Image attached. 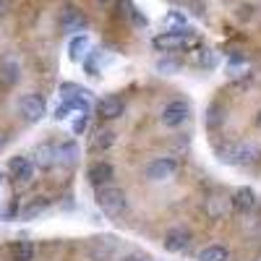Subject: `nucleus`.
I'll list each match as a JSON object with an SVG mask.
<instances>
[{
	"label": "nucleus",
	"instance_id": "f257e3e1",
	"mask_svg": "<svg viewBox=\"0 0 261 261\" xmlns=\"http://www.w3.org/2000/svg\"><path fill=\"white\" fill-rule=\"evenodd\" d=\"M97 206L107 214V217H123L128 212V196L123 188L118 186H99L97 188Z\"/></svg>",
	"mask_w": 261,
	"mask_h": 261
},
{
	"label": "nucleus",
	"instance_id": "f03ea898",
	"mask_svg": "<svg viewBox=\"0 0 261 261\" xmlns=\"http://www.w3.org/2000/svg\"><path fill=\"white\" fill-rule=\"evenodd\" d=\"M222 160L230 162V165H256L261 160V146H256L251 141L232 144L222 151Z\"/></svg>",
	"mask_w": 261,
	"mask_h": 261
},
{
	"label": "nucleus",
	"instance_id": "7ed1b4c3",
	"mask_svg": "<svg viewBox=\"0 0 261 261\" xmlns=\"http://www.w3.org/2000/svg\"><path fill=\"white\" fill-rule=\"evenodd\" d=\"M178 170H180V162H178L175 157H157V160H151V162L144 167V175H146V180L165 183V180H170V178H175Z\"/></svg>",
	"mask_w": 261,
	"mask_h": 261
},
{
	"label": "nucleus",
	"instance_id": "20e7f679",
	"mask_svg": "<svg viewBox=\"0 0 261 261\" xmlns=\"http://www.w3.org/2000/svg\"><path fill=\"white\" fill-rule=\"evenodd\" d=\"M188 118H191V105L183 102V99L167 102V105L162 107V115H160L162 125H167V128H178V125H183Z\"/></svg>",
	"mask_w": 261,
	"mask_h": 261
},
{
	"label": "nucleus",
	"instance_id": "39448f33",
	"mask_svg": "<svg viewBox=\"0 0 261 261\" xmlns=\"http://www.w3.org/2000/svg\"><path fill=\"white\" fill-rule=\"evenodd\" d=\"M47 113V105L39 94H24L18 99V115L24 118L27 123H39Z\"/></svg>",
	"mask_w": 261,
	"mask_h": 261
},
{
	"label": "nucleus",
	"instance_id": "423d86ee",
	"mask_svg": "<svg viewBox=\"0 0 261 261\" xmlns=\"http://www.w3.org/2000/svg\"><path fill=\"white\" fill-rule=\"evenodd\" d=\"M11 178L16 180V186H29L34 180V162L29 157H13L8 162Z\"/></svg>",
	"mask_w": 261,
	"mask_h": 261
},
{
	"label": "nucleus",
	"instance_id": "0eeeda50",
	"mask_svg": "<svg viewBox=\"0 0 261 261\" xmlns=\"http://www.w3.org/2000/svg\"><path fill=\"white\" fill-rule=\"evenodd\" d=\"M118 251V238L115 235H102V238H94L92 241V258L94 261H110Z\"/></svg>",
	"mask_w": 261,
	"mask_h": 261
},
{
	"label": "nucleus",
	"instance_id": "6e6552de",
	"mask_svg": "<svg viewBox=\"0 0 261 261\" xmlns=\"http://www.w3.org/2000/svg\"><path fill=\"white\" fill-rule=\"evenodd\" d=\"M188 243H191V232H188L186 227H172V230H167V232H165V241H162L165 251H170V253L186 251Z\"/></svg>",
	"mask_w": 261,
	"mask_h": 261
},
{
	"label": "nucleus",
	"instance_id": "1a4fd4ad",
	"mask_svg": "<svg viewBox=\"0 0 261 261\" xmlns=\"http://www.w3.org/2000/svg\"><path fill=\"white\" fill-rule=\"evenodd\" d=\"M123 113H125V105L120 97H105L97 102V115L102 120H118Z\"/></svg>",
	"mask_w": 261,
	"mask_h": 261
},
{
	"label": "nucleus",
	"instance_id": "9d476101",
	"mask_svg": "<svg viewBox=\"0 0 261 261\" xmlns=\"http://www.w3.org/2000/svg\"><path fill=\"white\" fill-rule=\"evenodd\" d=\"M230 204H232V209H235V212L248 214L251 209H256V193H253L251 188H246V186H243V188H235Z\"/></svg>",
	"mask_w": 261,
	"mask_h": 261
},
{
	"label": "nucleus",
	"instance_id": "9b49d317",
	"mask_svg": "<svg viewBox=\"0 0 261 261\" xmlns=\"http://www.w3.org/2000/svg\"><path fill=\"white\" fill-rule=\"evenodd\" d=\"M115 178V167L110 165V162H97V165H92L89 167V183L92 186H107Z\"/></svg>",
	"mask_w": 261,
	"mask_h": 261
},
{
	"label": "nucleus",
	"instance_id": "f8f14e48",
	"mask_svg": "<svg viewBox=\"0 0 261 261\" xmlns=\"http://www.w3.org/2000/svg\"><path fill=\"white\" fill-rule=\"evenodd\" d=\"M188 37H186V29H180V32H165V34H160L154 39V47H160V50H175V47L186 45Z\"/></svg>",
	"mask_w": 261,
	"mask_h": 261
},
{
	"label": "nucleus",
	"instance_id": "ddd939ff",
	"mask_svg": "<svg viewBox=\"0 0 261 261\" xmlns=\"http://www.w3.org/2000/svg\"><path fill=\"white\" fill-rule=\"evenodd\" d=\"M76 162H79V146H76L73 141L55 146V165H65V167H73Z\"/></svg>",
	"mask_w": 261,
	"mask_h": 261
},
{
	"label": "nucleus",
	"instance_id": "4468645a",
	"mask_svg": "<svg viewBox=\"0 0 261 261\" xmlns=\"http://www.w3.org/2000/svg\"><path fill=\"white\" fill-rule=\"evenodd\" d=\"M34 167H39V170H50V167H55V146L53 144H39L37 149H34Z\"/></svg>",
	"mask_w": 261,
	"mask_h": 261
},
{
	"label": "nucleus",
	"instance_id": "2eb2a0df",
	"mask_svg": "<svg viewBox=\"0 0 261 261\" xmlns=\"http://www.w3.org/2000/svg\"><path fill=\"white\" fill-rule=\"evenodd\" d=\"M18 73H21V65L13 55H6L3 60H0V79H3L8 86H13L18 81Z\"/></svg>",
	"mask_w": 261,
	"mask_h": 261
},
{
	"label": "nucleus",
	"instance_id": "dca6fc26",
	"mask_svg": "<svg viewBox=\"0 0 261 261\" xmlns=\"http://www.w3.org/2000/svg\"><path fill=\"white\" fill-rule=\"evenodd\" d=\"M60 27H63V32H79V29L86 27V18L76 8H65L63 16H60Z\"/></svg>",
	"mask_w": 261,
	"mask_h": 261
},
{
	"label": "nucleus",
	"instance_id": "f3484780",
	"mask_svg": "<svg viewBox=\"0 0 261 261\" xmlns=\"http://www.w3.org/2000/svg\"><path fill=\"white\" fill-rule=\"evenodd\" d=\"M34 258V246L29 241H18L11 246V261H32Z\"/></svg>",
	"mask_w": 261,
	"mask_h": 261
},
{
	"label": "nucleus",
	"instance_id": "a211bd4d",
	"mask_svg": "<svg viewBox=\"0 0 261 261\" xmlns=\"http://www.w3.org/2000/svg\"><path fill=\"white\" fill-rule=\"evenodd\" d=\"M113 144H115V130L102 128L99 134L94 136V141H92V149L94 151H107V149H113Z\"/></svg>",
	"mask_w": 261,
	"mask_h": 261
},
{
	"label": "nucleus",
	"instance_id": "6ab92c4d",
	"mask_svg": "<svg viewBox=\"0 0 261 261\" xmlns=\"http://www.w3.org/2000/svg\"><path fill=\"white\" fill-rule=\"evenodd\" d=\"M227 248L225 246H206L201 253H199V261H227Z\"/></svg>",
	"mask_w": 261,
	"mask_h": 261
},
{
	"label": "nucleus",
	"instance_id": "aec40b11",
	"mask_svg": "<svg viewBox=\"0 0 261 261\" xmlns=\"http://www.w3.org/2000/svg\"><path fill=\"white\" fill-rule=\"evenodd\" d=\"M45 209H47V199H37V201H32L21 209V220H34V217L42 214Z\"/></svg>",
	"mask_w": 261,
	"mask_h": 261
},
{
	"label": "nucleus",
	"instance_id": "412c9836",
	"mask_svg": "<svg viewBox=\"0 0 261 261\" xmlns=\"http://www.w3.org/2000/svg\"><path fill=\"white\" fill-rule=\"evenodd\" d=\"M81 50H86V37L84 34L71 39V60H81Z\"/></svg>",
	"mask_w": 261,
	"mask_h": 261
},
{
	"label": "nucleus",
	"instance_id": "4be33fe9",
	"mask_svg": "<svg viewBox=\"0 0 261 261\" xmlns=\"http://www.w3.org/2000/svg\"><path fill=\"white\" fill-rule=\"evenodd\" d=\"M86 123H89V120H86V115H84V113H81V118H79V120H76V125H73V130H76V134H81V130H84V128H86Z\"/></svg>",
	"mask_w": 261,
	"mask_h": 261
},
{
	"label": "nucleus",
	"instance_id": "5701e85b",
	"mask_svg": "<svg viewBox=\"0 0 261 261\" xmlns=\"http://www.w3.org/2000/svg\"><path fill=\"white\" fill-rule=\"evenodd\" d=\"M120 261H146V258L139 253H125V256H120Z\"/></svg>",
	"mask_w": 261,
	"mask_h": 261
},
{
	"label": "nucleus",
	"instance_id": "b1692460",
	"mask_svg": "<svg viewBox=\"0 0 261 261\" xmlns=\"http://www.w3.org/2000/svg\"><path fill=\"white\" fill-rule=\"evenodd\" d=\"M6 144H8V134H6V130H0V149H6Z\"/></svg>",
	"mask_w": 261,
	"mask_h": 261
},
{
	"label": "nucleus",
	"instance_id": "393cba45",
	"mask_svg": "<svg viewBox=\"0 0 261 261\" xmlns=\"http://www.w3.org/2000/svg\"><path fill=\"white\" fill-rule=\"evenodd\" d=\"M97 3H113V0H97Z\"/></svg>",
	"mask_w": 261,
	"mask_h": 261
},
{
	"label": "nucleus",
	"instance_id": "a878e982",
	"mask_svg": "<svg viewBox=\"0 0 261 261\" xmlns=\"http://www.w3.org/2000/svg\"><path fill=\"white\" fill-rule=\"evenodd\" d=\"M258 125H261V113H258Z\"/></svg>",
	"mask_w": 261,
	"mask_h": 261
}]
</instances>
